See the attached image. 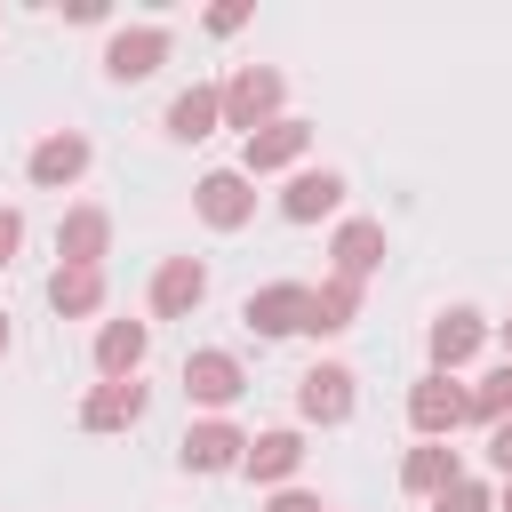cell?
I'll use <instances>...</instances> for the list:
<instances>
[{
  "mask_svg": "<svg viewBox=\"0 0 512 512\" xmlns=\"http://www.w3.org/2000/svg\"><path fill=\"white\" fill-rule=\"evenodd\" d=\"M216 104H224V128L256 136V128H272V120L288 112V72H280V64H232V72L216 80Z\"/></svg>",
  "mask_w": 512,
  "mask_h": 512,
  "instance_id": "6da1fadb",
  "label": "cell"
},
{
  "mask_svg": "<svg viewBox=\"0 0 512 512\" xmlns=\"http://www.w3.org/2000/svg\"><path fill=\"white\" fill-rule=\"evenodd\" d=\"M176 384H184V400H192L200 416H232L240 392H248V368H240V352H224V344H192L184 368H176Z\"/></svg>",
  "mask_w": 512,
  "mask_h": 512,
  "instance_id": "7a4b0ae2",
  "label": "cell"
},
{
  "mask_svg": "<svg viewBox=\"0 0 512 512\" xmlns=\"http://www.w3.org/2000/svg\"><path fill=\"white\" fill-rule=\"evenodd\" d=\"M488 336H496V320H488L480 304H448V312H432V328H424V360H432L440 376H464V368L488 352Z\"/></svg>",
  "mask_w": 512,
  "mask_h": 512,
  "instance_id": "3957f363",
  "label": "cell"
},
{
  "mask_svg": "<svg viewBox=\"0 0 512 512\" xmlns=\"http://www.w3.org/2000/svg\"><path fill=\"white\" fill-rule=\"evenodd\" d=\"M352 408H360V376H352L344 360H312V368L296 376V424L336 432V424H352Z\"/></svg>",
  "mask_w": 512,
  "mask_h": 512,
  "instance_id": "277c9868",
  "label": "cell"
},
{
  "mask_svg": "<svg viewBox=\"0 0 512 512\" xmlns=\"http://www.w3.org/2000/svg\"><path fill=\"white\" fill-rule=\"evenodd\" d=\"M464 424H472L464 376H440V368H424V376L408 384V432H416V440H456Z\"/></svg>",
  "mask_w": 512,
  "mask_h": 512,
  "instance_id": "5b68a950",
  "label": "cell"
},
{
  "mask_svg": "<svg viewBox=\"0 0 512 512\" xmlns=\"http://www.w3.org/2000/svg\"><path fill=\"white\" fill-rule=\"evenodd\" d=\"M168 56H176V32L168 24H112L104 32V80H120V88L152 80Z\"/></svg>",
  "mask_w": 512,
  "mask_h": 512,
  "instance_id": "8992f818",
  "label": "cell"
},
{
  "mask_svg": "<svg viewBox=\"0 0 512 512\" xmlns=\"http://www.w3.org/2000/svg\"><path fill=\"white\" fill-rule=\"evenodd\" d=\"M88 168H96V144H88V128H48V136L24 152V184H32V192H72Z\"/></svg>",
  "mask_w": 512,
  "mask_h": 512,
  "instance_id": "52a82bcc",
  "label": "cell"
},
{
  "mask_svg": "<svg viewBox=\"0 0 512 512\" xmlns=\"http://www.w3.org/2000/svg\"><path fill=\"white\" fill-rule=\"evenodd\" d=\"M240 456H248V432L232 416H192L184 440H176V464L192 480H224V472H240Z\"/></svg>",
  "mask_w": 512,
  "mask_h": 512,
  "instance_id": "ba28073f",
  "label": "cell"
},
{
  "mask_svg": "<svg viewBox=\"0 0 512 512\" xmlns=\"http://www.w3.org/2000/svg\"><path fill=\"white\" fill-rule=\"evenodd\" d=\"M304 152H312V120L280 112L272 128L240 136V176H248V184H256V176H296V168H304Z\"/></svg>",
  "mask_w": 512,
  "mask_h": 512,
  "instance_id": "9c48e42d",
  "label": "cell"
},
{
  "mask_svg": "<svg viewBox=\"0 0 512 512\" xmlns=\"http://www.w3.org/2000/svg\"><path fill=\"white\" fill-rule=\"evenodd\" d=\"M344 192H352L344 168H328V160L312 168V160H304L296 176H280L272 208H280V224H320V216H344Z\"/></svg>",
  "mask_w": 512,
  "mask_h": 512,
  "instance_id": "30bf717a",
  "label": "cell"
},
{
  "mask_svg": "<svg viewBox=\"0 0 512 512\" xmlns=\"http://www.w3.org/2000/svg\"><path fill=\"white\" fill-rule=\"evenodd\" d=\"M384 256H392V232H384V216H336V232H328V272L336 280H376L384 272Z\"/></svg>",
  "mask_w": 512,
  "mask_h": 512,
  "instance_id": "8fae6325",
  "label": "cell"
},
{
  "mask_svg": "<svg viewBox=\"0 0 512 512\" xmlns=\"http://www.w3.org/2000/svg\"><path fill=\"white\" fill-rule=\"evenodd\" d=\"M208 304V256H160L144 280V312L152 320H192Z\"/></svg>",
  "mask_w": 512,
  "mask_h": 512,
  "instance_id": "7c38bea8",
  "label": "cell"
},
{
  "mask_svg": "<svg viewBox=\"0 0 512 512\" xmlns=\"http://www.w3.org/2000/svg\"><path fill=\"white\" fill-rule=\"evenodd\" d=\"M304 296H312V280H264V288L240 296V328H248L256 344L304 336Z\"/></svg>",
  "mask_w": 512,
  "mask_h": 512,
  "instance_id": "4fadbf2b",
  "label": "cell"
},
{
  "mask_svg": "<svg viewBox=\"0 0 512 512\" xmlns=\"http://www.w3.org/2000/svg\"><path fill=\"white\" fill-rule=\"evenodd\" d=\"M304 456H312V448H304V424H264V432H248V456H240V480L272 496V488H288V480L304 472Z\"/></svg>",
  "mask_w": 512,
  "mask_h": 512,
  "instance_id": "5bb4252c",
  "label": "cell"
},
{
  "mask_svg": "<svg viewBox=\"0 0 512 512\" xmlns=\"http://www.w3.org/2000/svg\"><path fill=\"white\" fill-rule=\"evenodd\" d=\"M192 216H200L208 232H248V224H256V184H248L240 168H208V176L192 184Z\"/></svg>",
  "mask_w": 512,
  "mask_h": 512,
  "instance_id": "9a60e30c",
  "label": "cell"
},
{
  "mask_svg": "<svg viewBox=\"0 0 512 512\" xmlns=\"http://www.w3.org/2000/svg\"><path fill=\"white\" fill-rule=\"evenodd\" d=\"M88 360H96V384H128V376H144V360H152V320H96Z\"/></svg>",
  "mask_w": 512,
  "mask_h": 512,
  "instance_id": "2e32d148",
  "label": "cell"
},
{
  "mask_svg": "<svg viewBox=\"0 0 512 512\" xmlns=\"http://www.w3.org/2000/svg\"><path fill=\"white\" fill-rule=\"evenodd\" d=\"M144 408H152V384L144 376H128V384H88L80 392V432H136L144 424Z\"/></svg>",
  "mask_w": 512,
  "mask_h": 512,
  "instance_id": "e0dca14e",
  "label": "cell"
},
{
  "mask_svg": "<svg viewBox=\"0 0 512 512\" xmlns=\"http://www.w3.org/2000/svg\"><path fill=\"white\" fill-rule=\"evenodd\" d=\"M112 256V208L104 200H72L56 216V264H104Z\"/></svg>",
  "mask_w": 512,
  "mask_h": 512,
  "instance_id": "ac0fdd59",
  "label": "cell"
},
{
  "mask_svg": "<svg viewBox=\"0 0 512 512\" xmlns=\"http://www.w3.org/2000/svg\"><path fill=\"white\" fill-rule=\"evenodd\" d=\"M40 296H48L56 320H96V312L112 304V280H104V264H56Z\"/></svg>",
  "mask_w": 512,
  "mask_h": 512,
  "instance_id": "d6986e66",
  "label": "cell"
},
{
  "mask_svg": "<svg viewBox=\"0 0 512 512\" xmlns=\"http://www.w3.org/2000/svg\"><path fill=\"white\" fill-rule=\"evenodd\" d=\"M360 304H368V288H360V280L320 272V288L304 296V336H312V344H320V336H344V328L360 320Z\"/></svg>",
  "mask_w": 512,
  "mask_h": 512,
  "instance_id": "ffe728a7",
  "label": "cell"
},
{
  "mask_svg": "<svg viewBox=\"0 0 512 512\" xmlns=\"http://www.w3.org/2000/svg\"><path fill=\"white\" fill-rule=\"evenodd\" d=\"M160 128H168L176 144H208V136L224 128V104H216V80H192V88H176V96H168V112H160Z\"/></svg>",
  "mask_w": 512,
  "mask_h": 512,
  "instance_id": "44dd1931",
  "label": "cell"
},
{
  "mask_svg": "<svg viewBox=\"0 0 512 512\" xmlns=\"http://www.w3.org/2000/svg\"><path fill=\"white\" fill-rule=\"evenodd\" d=\"M448 480H464V456H456V440H416V448L400 456V488H408V496H424V504H432Z\"/></svg>",
  "mask_w": 512,
  "mask_h": 512,
  "instance_id": "7402d4cb",
  "label": "cell"
},
{
  "mask_svg": "<svg viewBox=\"0 0 512 512\" xmlns=\"http://www.w3.org/2000/svg\"><path fill=\"white\" fill-rule=\"evenodd\" d=\"M464 400H472V424H480V432H488V424H504V416H512V360L480 368V376L464 384Z\"/></svg>",
  "mask_w": 512,
  "mask_h": 512,
  "instance_id": "603a6c76",
  "label": "cell"
},
{
  "mask_svg": "<svg viewBox=\"0 0 512 512\" xmlns=\"http://www.w3.org/2000/svg\"><path fill=\"white\" fill-rule=\"evenodd\" d=\"M432 512H496V480L464 472V480H448V488L432 496Z\"/></svg>",
  "mask_w": 512,
  "mask_h": 512,
  "instance_id": "cb8c5ba5",
  "label": "cell"
},
{
  "mask_svg": "<svg viewBox=\"0 0 512 512\" xmlns=\"http://www.w3.org/2000/svg\"><path fill=\"white\" fill-rule=\"evenodd\" d=\"M248 16H256L248 0H208V8H200V32H208V40H232Z\"/></svg>",
  "mask_w": 512,
  "mask_h": 512,
  "instance_id": "d4e9b609",
  "label": "cell"
},
{
  "mask_svg": "<svg viewBox=\"0 0 512 512\" xmlns=\"http://www.w3.org/2000/svg\"><path fill=\"white\" fill-rule=\"evenodd\" d=\"M264 512H328V504H320L312 488H296V480H288V488H272V496H264Z\"/></svg>",
  "mask_w": 512,
  "mask_h": 512,
  "instance_id": "484cf974",
  "label": "cell"
},
{
  "mask_svg": "<svg viewBox=\"0 0 512 512\" xmlns=\"http://www.w3.org/2000/svg\"><path fill=\"white\" fill-rule=\"evenodd\" d=\"M24 256V208H0V272Z\"/></svg>",
  "mask_w": 512,
  "mask_h": 512,
  "instance_id": "4316f807",
  "label": "cell"
},
{
  "mask_svg": "<svg viewBox=\"0 0 512 512\" xmlns=\"http://www.w3.org/2000/svg\"><path fill=\"white\" fill-rule=\"evenodd\" d=\"M488 472H496V480H512V416H504V424H488Z\"/></svg>",
  "mask_w": 512,
  "mask_h": 512,
  "instance_id": "83f0119b",
  "label": "cell"
},
{
  "mask_svg": "<svg viewBox=\"0 0 512 512\" xmlns=\"http://www.w3.org/2000/svg\"><path fill=\"white\" fill-rule=\"evenodd\" d=\"M64 24H112L104 0H64Z\"/></svg>",
  "mask_w": 512,
  "mask_h": 512,
  "instance_id": "f1b7e54d",
  "label": "cell"
},
{
  "mask_svg": "<svg viewBox=\"0 0 512 512\" xmlns=\"http://www.w3.org/2000/svg\"><path fill=\"white\" fill-rule=\"evenodd\" d=\"M496 344H504V360H512V312H504V320H496Z\"/></svg>",
  "mask_w": 512,
  "mask_h": 512,
  "instance_id": "f546056e",
  "label": "cell"
},
{
  "mask_svg": "<svg viewBox=\"0 0 512 512\" xmlns=\"http://www.w3.org/2000/svg\"><path fill=\"white\" fill-rule=\"evenodd\" d=\"M496 512H512V480H496Z\"/></svg>",
  "mask_w": 512,
  "mask_h": 512,
  "instance_id": "4dcf8cb0",
  "label": "cell"
},
{
  "mask_svg": "<svg viewBox=\"0 0 512 512\" xmlns=\"http://www.w3.org/2000/svg\"><path fill=\"white\" fill-rule=\"evenodd\" d=\"M8 344H16V328H8V312H0V360H8Z\"/></svg>",
  "mask_w": 512,
  "mask_h": 512,
  "instance_id": "1f68e13d",
  "label": "cell"
}]
</instances>
